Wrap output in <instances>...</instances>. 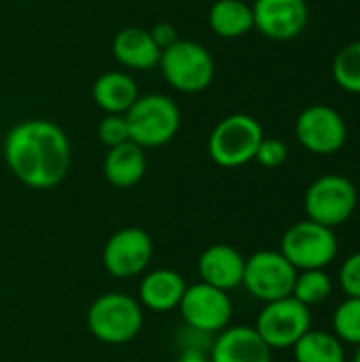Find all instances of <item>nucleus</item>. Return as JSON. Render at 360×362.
<instances>
[{"label": "nucleus", "mask_w": 360, "mask_h": 362, "mask_svg": "<svg viewBox=\"0 0 360 362\" xmlns=\"http://www.w3.org/2000/svg\"><path fill=\"white\" fill-rule=\"evenodd\" d=\"M2 155L11 174L36 191L57 187L72 163L66 132L47 119H25L13 125L4 136Z\"/></svg>", "instance_id": "1"}, {"label": "nucleus", "mask_w": 360, "mask_h": 362, "mask_svg": "<svg viewBox=\"0 0 360 362\" xmlns=\"http://www.w3.org/2000/svg\"><path fill=\"white\" fill-rule=\"evenodd\" d=\"M129 140L142 148H159L172 142L182 117L178 104L166 93H144L125 112Z\"/></svg>", "instance_id": "2"}, {"label": "nucleus", "mask_w": 360, "mask_h": 362, "mask_svg": "<svg viewBox=\"0 0 360 362\" xmlns=\"http://www.w3.org/2000/svg\"><path fill=\"white\" fill-rule=\"evenodd\" d=\"M144 308L127 293L100 295L87 312V329L108 346H121L138 337L144 322Z\"/></svg>", "instance_id": "3"}, {"label": "nucleus", "mask_w": 360, "mask_h": 362, "mask_svg": "<svg viewBox=\"0 0 360 362\" xmlns=\"http://www.w3.org/2000/svg\"><path fill=\"white\" fill-rule=\"evenodd\" d=\"M263 138V127L255 117L246 112H233L221 119L210 132L208 155L221 168H242L255 161L257 148Z\"/></svg>", "instance_id": "4"}, {"label": "nucleus", "mask_w": 360, "mask_h": 362, "mask_svg": "<svg viewBox=\"0 0 360 362\" xmlns=\"http://www.w3.org/2000/svg\"><path fill=\"white\" fill-rule=\"evenodd\" d=\"M159 70L166 83L180 93H199L214 81V57L195 40H176L161 51Z\"/></svg>", "instance_id": "5"}, {"label": "nucleus", "mask_w": 360, "mask_h": 362, "mask_svg": "<svg viewBox=\"0 0 360 362\" xmlns=\"http://www.w3.org/2000/svg\"><path fill=\"white\" fill-rule=\"evenodd\" d=\"M280 252L297 272L327 269L335 261L339 252V244H337L335 229H329L325 225L306 218L291 225L284 231L280 242Z\"/></svg>", "instance_id": "6"}, {"label": "nucleus", "mask_w": 360, "mask_h": 362, "mask_svg": "<svg viewBox=\"0 0 360 362\" xmlns=\"http://www.w3.org/2000/svg\"><path fill=\"white\" fill-rule=\"evenodd\" d=\"M359 206V193L350 178L342 174H325L316 178L303 197L306 216L318 225L335 229L352 218Z\"/></svg>", "instance_id": "7"}, {"label": "nucleus", "mask_w": 360, "mask_h": 362, "mask_svg": "<svg viewBox=\"0 0 360 362\" xmlns=\"http://www.w3.org/2000/svg\"><path fill=\"white\" fill-rule=\"evenodd\" d=\"M297 269L280 250H259L246 259L242 286L259 301L272 303L293 295Z\"/></svg>", "instance_id": "8"}, {"label": "nucleus", "mask_w": 360, "mask_h": 362, "mask_svg": "<svg viewBox=\"0 0 360 362\" xmlns=\"http://www.w3.org/2000/svg\"><path fill=\"white\" fill-rule=\"evenodd\" d=\"M255 329L272 350H291L312 329V312L295 297H284L263 305Z\"/></svg>", "instance_id": "9"}, {"label": "nucleus", "mask_w": 360, "mask_h": 362, "mask_svg": "<svg viewBox=\"0 0 360 362\" xmlns=\"http://www.w3.org/2000/svg\"><path fill=\"white\" fill-rule=\"evenodd\" d=\"M153 240L140 227H123L115 231L102 250L104 269L119 280L138 278L153 261Z\"/></svg>", "instance_id": "10"}, {"label": "nucleus", "mask_w": 360, "mask_h": 362, "mask_svg": "<svg viewBox=\"0 0 360 362\" xmlns=\"http://www.w3.org/2000/svg\"><path fill=\"white\" fill-rule=\"evenodd\" d=\"M178 310L187 327L199 333H216V335L229 327L233 316V303L229 293L204 282L187 286Z\"/></svg>", "instance_id": "11"}, {"label": "nucleus", "mask_w": 360, "mask_h": 362, "mask_svg": "<svg viewBox=\"0 0 360 362\" xmlns=\"http://www.w3.org/2000/svg\"><path fill=\"white\" fill-rule=\"evenodd\" d=\"M295 136L306 151L314 155H333L346 144L348 125L335 108L314 104L299 112Z\"/></svg>", "instance_id": "12"}, {"label": "nucleus", "mask_w": 360, "mask_h": 362, "mask_svg": "<svg viewBox=\"0 0 360 362\" xmlns=\"http://www.w3.org/2000/svg\"><path fill=\"white\" fill-rule=\"evenodd\" d=\"M250 6L255 28L269 40H293L308 25L306 0H255Z\"/></svg>", "instance_id": "13"}, {"label": "nucleus", "mask_w": 360, "mask_h": 362, "mask_svg": "<svg viewBox=\"0 0 360 362\" xmlns=\"http://www.w3.org/2000/svg\"><path fill=\"white\" fill-rule=\"evenodd\" d=\"M246 257L231 244H212L197 259L199 282L225 293L242 286Z\"/></svg>", "instance_id": "14"}, {"label": "nucleus", "mask_w": 360, "mask_h": 362, "mask_svg": "<svg viewBox=\"0 0 360 362\" xmlns=\"http://www.w3.org/2000/svg\"><path fill=\"white\" fill-rule=\"evenodd\" d=\"M274 350L261 339L255 327H227L219 333L210 362H272Z\"/></svg>", "instance_id": "15"}, {"label": "nucleus", "mask_w": 360, "mask_h": 362, "mask_svg": "<svg viewBox=\"0 0 360 362\" xmlns=\"http://www.w3.org/2000/svg\"><path fill=\"white\" fill-rule=\"evenodd\" d=\"M112 57L127 70L146 72L159 64L161 49L151 38V32L138 25L123 28L112 38Z\"/></svg>", "instance_id": "16"}, {"label": "nucleus", "mask_w": 360, "mask_h": 362, "mask_svg": "<svg viewBox=\"0 0 360 362\" xmlns=\"http://www.w3.org/2000/svg\"><path fill=\"white\" fill-rule=\"evenodd\" d=\"M140 89L136 78L123 70H110L95 78L91 98L104 115H125L138 100Z\"/></svg>", "instance_id": "17"}, {"label": "nucleus", "mask_w": 360, "mask_h": 362, "mask_svg": "<svg viewBox=\"0 0 360 362\" xmlns=\"http://www.w3.org/2000/svg\"><path fill=\"white\" fill-rule=\"evenodd\" d=\"M104 178L117 189L136 187L146 174V155L144 148L127 140L119 146H112L104 155L102 163Z\"/></svg>", "instance_id": "18"}, {"label": "nucleus", "mask_w": 360, "mask_h": 362, "mask_svg": "<svg viewBox=\"0 0 360 362\" xmlns=\"http://www.w3.org/2000/svg\"><path fill=\"white\" fill-rule=\"evenodd\" d=\"M187 291V282L178 272L172 269H155L149 272L138 291V301L142 308L151 312H170L180 305V299Z\"/></svg>", "instance_id": "19"}, {"label": "nucleus", "mask_w": 360, "mask_h": 362, "mask_svg": "<svg viewBox=\"0 0 360 362\" xmlns=\"http://www.w3.org/2000/svg\"><path fill=\"white\" fill-rule=\"evenodd\" d=\"M208 23L221 38H240L255 28L252 6L244 0H216L210 6Z\"/></svg>", "instance_id": "20"}, {"label": "nucleus", "mask_w": 360, "mask_h": 362, "mask_svg": "<svg viewBox=\"0 0 360 362\" xmlns=\"http://www.w3.org/2000/svg\"><path fill=\"white\" fill-rule=\"evenodd\" d=\"M295 362H346V348L335 333L310 329L293 348Z\"/></svg>", "instance_id": "21"}, {"label": "nucleus", "mask_w": 360, "mask_h": 362, "mask_svg": "<svg viewBox=\"0 0 360 362\" xmlns=\"http://www.w3.org/2000/svg\"><path fill=\"white\" fill-rule=\"evenodd\" d=\"M333 293V280L325 269H306L297 272L293 295L299 303L312 308L325 303Z\"/></svg>", "instance_id": "22"}, {"label": "nucleus", "mask_w": 360, "mask_h": 362, "mask_svg": "<svg viewBox=\"0 0 360 362\" xmlns=\"http://www.w3.org/2000/svg\"><path fill=\"white\" fill-rule=\"evenodd\" d=\"M333 78L335 83L348 91L360 93V40L346 45L333 59Z\"/></svg>", "instance_id": "23"}, {"label": "nucleus", "mask_w": 360, "mask_h": 362, "mask_svg": "<svg viewBox=\"0 0 360 362\" xmlns=\"http://www.w3.org/2000/svg\"><path fill=\"white\" fill-rule=\"evenodd\" d=\"M333 333L342 344H360V297H346L333 312Z\"/></svg>", "instance_id": "24"}, {"label": "nucleus", "mask_w": 360, "mask_h": 362, "mask_svg": "<svg viewBox=\"0 0 360 362\" xmlns=\"http://www.w3.org/2000/svg\"><path fill=\"white\" fill-rule=\"evenodd\" d=\"M98 140L106 146V148H112V146H119L123 142L129 140V129H127V121H125V115H104L98 123Z\"/></svg>", "instance_id": "25"}, {"label": "nucleus", "mask_w": 360, "mask_h": 362, "mask_svg": "<svg viewBox=\"0 0 360 362\" xmlns=\"http://www.w3.org/2000/svg\"><path fill=\"white\" fill-rule=\"evenodd\" d=\"M286 159H289V148L278 138H263L257 148V155H255V161L267 170H276V168L284 165Z\"/></svg>", "instance_id": "26"}, {"label": "nucleus", "mask_w": 360, "mask_h": 362, "mask_svg": "<svg viewBox=\"0 0 360 362\" xmlns=\"http://www.w3.org/2000/svg\"><path fill=\"white\" fill-rule=\"evenodd\" d=\"M339 286L346 297H360V250L342 263Z\"/></svg>", "instance_id": "27"}, {"label": "nucleus", "mask_w": 360, "mask_h": 362, "mask_svg": "<svg viewBox=\"0 0 360 362\" xmlns=\"http://www.w3.org/2000/svg\"><path fill=\"white\" fill-rule=\"evenodd\" d=\"M151 38L155 40V45L163 51V49H168V47H172L176 40H180L178 38V32H176V28L172 25V23H168V21H159V23H155L151 30Z\"/></svg>", "instance_id": "28"}, {"label": "nucleus", "mask_w": 360, "mask_h": 362, "mask_svg": "<svg viewBox=\"0 0 360 362\" xmlns=\"http://www.w3.org/2000/svg\"><path fill=\"white\" fill-rule=\"evenodd\" d=\"M176 362H210V358H206L199 352H185Z\"/></svg>", "instance_id": "29"}, {"label": "nucleus", "mask_w": 360, "mask_h": 362, "mask_svg": "<svg viewBox=\"0 0 360 362\" xmlns=\"http://www.w3.org/2000/svg\"><path fill=\"white\" fill-rule=\"evenodd\" d=\"M352 362H360V344L356 346V352H354V356H352Z\"/></svg>", "instance_id": "30"}]
</instances>
